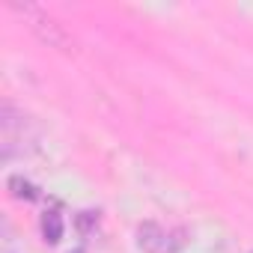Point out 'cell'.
I'll return each mask as SVG.
<instances>
[{"label": "cell", "mask_w": 253, "mask_h": 253, "mask_svg": "<svg viewBox=\"0 0 253 253\" xmlns=\"http://www.w3.org/2000/svg\"><path fill=\"white\" fill-rule=\"evenodd\" d=\"M137 244H140L146 253H176V250L185 244V238H173V235L164 232L158 223L146 220V223L137 226Z\"/></svg>", "instance_id": "6da1fadb"}, {"label": "cell", "mask_w": 253, "mask_h": 253, "mask_svg": "<svg viewBox=\"0 0 253 253\" xmlns=\"http://www.w3.org/2000/svg\"><path fill=\"white\" fill-rule=\"evenodd\" d=\"M30 27L36 30V36L42 39V42H48V45H54V48H69L72 45V39H69V33L63 30V24H57L54 18H48V15H39V12H30Z\"/></svg>", "instance_id": "7a4b0ae2"}, {"label": "cell", "mask_w": 253, "mask_h": 253, "mask_svg": "<svg viewBox=\"0 0 253 253\" xmlns=\"http://www.w3.org/2000/svg\"><path fill=\"white\" fill-rule=\"evenodd\" d=\"M42 235H45L48 244H60V238H63V217H60V211H45L42 214Z\"/></svg>", "instance_id": "3957f363"}, {"label": "cell", "mask_w": 253, "mask_h": 253, "mask_svg": "<svg viewBox=\"0 0 253 253\" xmlns=\"http://www.w3.org/2000/svg\"><path fill=\"white\" fill-rule=\"evenodd\" d=\"M6 188H9V194H12L15 200H27V203H33V200L39 197V191H36V188H33L24 176H9Z\"/></svg>", "instance_id": "277c9868"}, {"label": "cell", "mask_w": 253, "mask_h": 253, "mask_svg": "<svg viewBox=\"0 0 253 253\" xmlns=\"http://www.w3.org/2000/svg\"><path fill=\"white\" fill-rule=\"evenodd\" d=\"M95 223H98V217L92 211H81L78 214V232L81 235H89V229H95Z\"/></svg>", "instance_id": "5b68a950"}, {"label": "cell", "mask_w": 253, "mask_h": 253, "mask_svg": "<svg viewBox=\"0 0 253 253\" xmlns=\"http://www.w3.org/2000/svg\"><path fill=\"white\" fill-rule=\"evenodd\" d=\"M72 253H84V250H72Z\"/></svg>", "instance_id": "8992f818"}]
</instances>
